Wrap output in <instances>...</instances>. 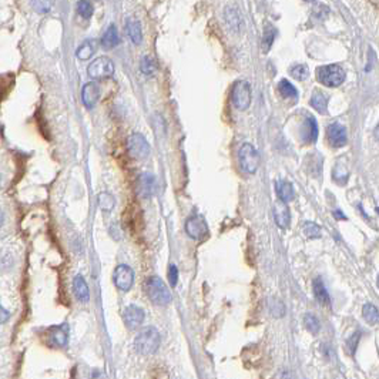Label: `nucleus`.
I'll list each match as a JSON object with an SVG mask.
<instances>
[{"instance_id":"obj_1","label":"nucleus","mask_w":379,"mask_h":379,"mask_svg":"<svg viewBox=\"0 0 379 379\" xmlns=\"http://www.w3.org/2000/svg\"><path fill=\"white\" fill-rule=\"evenodd\" d=\"M146 294L154 305H160V307H166L173 300L166 282L160 276L156 275L150 276L146 281Z\"/></svg>"},{"instance_id":"obj_2","label":"nucleus","mask_w":379,"mask_h":379,"mask_svg":"<svg viewBox=\"0 0 379 379\" xmlns=\"http://www.w3.org/2000/svg\"><path fill=\"white\" fill-rule=\"evenodd\" d=\"M160 344H161L160 334L153 326L143 329L134 340L135 349L141 355H154L158 351V348H160Z\"/></svg>"},{"instance_id":"obj_3","label":"nucleus","mask_w":379,"mask_h":379,"mask_svg":"<svg viewBox=\"0 0 379 379\" xmlns=\"http://www.w3.org/2000/svg\"><path fill=\"white\" fill-rule=\"evenodd\" d=\"M316 79L326 87H338L345 80V71L338 64H328L316 69Z\"/></svg>"},{"instance_id":"obj_4","label":"nucleus","mask_w":379,"mask_h":379,"mask_svg":"<svg viewBox=\"0 0 379 379\" xmlns=\"http://www.w3.org/2000/svg\"><path fill=\"white\" fill-rule=\"evenodd\" d=\"M238 158H240V166H241L244 173H257V170L260 167V154H258V151L255 150L253 144L244 143L241 146L240 151H238Z\"/></svg>"},{"instance_id":"obj_5","label":"nucleus","mask_w":379,"mask_h":379,"mask_svg":"<svg viewBox=\"0 0 379 379\" xmlns=\"http://www.w3.org/2000/svg\"><path fill=\"white\" fill-rule=\"evenodd\" d=\"M127 153L134 160H146L150 156L151 147L146 137L140 133H133L127 138Z\"/></svg>"},{"instance_id":"obj_6","label":"nucleus","mask_w":379,"mask_h":379,"mask_svg":"<svg viewBox=\"0 0 379 379\" xmlns=\"http://www.w3.org/2000/svg\"><path fill=\"white\" fill-rule=\"evenodd\" d=\"M231 102L237 110H247L251 104V86L245 80H238L231 90Z\"/></svg>"},{"instance_id":"obj_7","label":"nucleus","mask_w":379,"mask_h":379,"mask_svg":"<svg viewBox=\"0 0 379 379\" xmlns=\"http://www.w3.org/2000/svg\"><path fill=\"white\" fill-rule=\"evenodd\" d=\"M87 74L93 80L109 79L114 74V63L106 56L97 57L87 67Z\"/></svg>"},{"instance_id":"obj_8","label":"nucleus","mask_w":379,"mask_h":379,"mask_svg":"<svg viewBox=\"0 0 379 379\" xmlns=\"http://www.w3.org/2000/svg\"><path fill=\"white\" fill-rule=\"evenodd\" d=\"M113 281H114V285L117 287V290L127 293L131 290V287L134 284V271L126 264L117 265L114 269Z\"/></svg>"},{"instance_id":"obj_9","label":"nucleus","mask_w":379,"mask_h":379,"mask_svg":"<svg viewBox=\"0 0 379 379\" xmlns=\"http://www.w3.org/2000/svg\"><path fill=\"white\" fill-rule=\"evenodd\" d=\"M185 232L190 238L201 241L208 235V227L201 215H193L185 221Z\"/></svg>"},{"instance_id":"obj_10","label":"nucleus","mask_w":379,"mask_h":379,"mask_svg":"<svg viewBox=\"0 0 379 379\" xmlns=\"http://www.w3.org/2000/svg\"><path fill=\"white\" fill-rule=\"evenodd\" d=\"M157 188L156 177L150 173H143L135 182V193L140 198H150L154 196Z\"/></svg>"},{"instance_id":"obj_11","label":"nucleus","mask_w":379,"mask_h":379,"mask_svg":"<svg viewBox=\"0 0 379 379\" xmlns=\"http://www.w3.org/2000/svg\"><path fill=\"white\" fill-rule=\"evenodd\" d=\"M69 342V325L62 324L59 326H52L48 334V344L50 347L63 348Z\"/></svg>"},{"instance_id":"obj_12","label":"nucleus","mask_w":379,"mask_h":379,"mask_svg":"<svg viewBox=\"0 0 379 379\" xmlns=\"http://www.w3.org/2000/svg\"><path fill=\"white\" fill-rule=\"evenodd\" d=\"M272 213H274V220H275L276 225L279 228L285 229L290 227V224H291V213H290V208H288L285 201L278 198L275 203H274Z\"/></svg>"},{"instance_id":"obj_13","label":"nucleus","mask_w":379,"mask_h":379,"mask_svg":"<svg viewBox=\"0 0 379 379\" xmlns=\"http://www.w3.org/2000/svg\"><path fill=\"white\" fill-rule=\"evenodd\" d=\"M144 311L140 307L137 305H128L124 312H123V319H124V324L127 325V328L130 329H135L138 328L140 325L144 322Z\"/></svg>"},{"instance_id":"obj_14","label":"nucleus","mask_w":379,"mask_h":379,"mask_svg":"<svg viewBox=\"0 0 379 379\" xmlns=\"http://www.w3.org/2000/svg\"><path fill=\"white\" fill-rule=\"evenodd\" d=\"M326 135H328L329 144H331L332 147H335V149L344 147L347 144V130H345V127L341 126L338 123H334L331 126H328Z\"/></svg>"},{"instance_id":"obj_15","label":"nucleus","mask_w":379,"mask_h":379,"mask_svg":"<svg viewBox=\"0 0 379 379\" xmlns=\"http://www.w3.org/2000/svg\"><path fill=\"white\" fill-rule=\"evenodd\" d=\"M99 99H100L99 84H96L94 81H90V83L84 84L83 90H81V100H83L84 106L88 109H93L99 102Z\"/></svg>"},{"instance_id":"obj_16","label":"nucleus","mask_w":379,"mask_h":379,"mask_svg":"<svg viewBox=\"0 0 379 379\" xmlns=\"http://www.w3.org/2000/svg\"><path fill=\"white\" fill-rule=\"evenodd\" d=\"M73 293L80 302H87L90 300V290L88 285L81 275H76L73 279Z\"/></svg>"},{"instance_id":"obj_17","label":"nucleus","mask_w":379,"mask_h":379,"mask_svg":"<svg viewBox=\"0 0 379 379\" xmlns=\"http://www.w3.org/2000/svg\"><path fill=\"white\" fill-rule=\"evenodd\" d=\"M126 33L128 36V39L131 40V43L138 46L141 44L143 41V32H141V24L138 20L134 19H128L126 23Z\"/></svg>"},{"instance_id":"obj_18","label":"nucleus","mask_w":379,"mask_h":379,"mask_svg":"<svg viewBox=\"0 0 379 379\" xmlns=\"http://www.w3.org/2000/svg\"><path fill=\"white\" fill-rule=\"evenodd\" d=\"M275 191L278 198L285 201V203H290L295 198V191H294L293 184L285 181V180H278L275 182Z\"/></svg>"},{"instance_id":"obj_19","label":"nucleus","mask_w":379,"mask_h":379,"mask_svg":"<svg viewBox=\"0 0 379 379\" xmlns=\"http://www.w3.org/2000/svg\"><path fill=\"white\" fill-rule=\"evenodd\" d=\"M119 43H120V37H119V33H117V27L111 23L110 26L106 29L103 37H102V46H103L104 49H113V48H116Z\"/></svg>"},{"instance_id":"obj_20","label":"nucleus","mask_w":379,"mask_h":379,"mask_svg":"<svg viewBox=\"0 0 379 379\" xmlns=\"http://www.w3.org/2000/svg\"><path fill=\"white\" fill-rule=\"evenodd\" d=\"M312 290H314V295H315L316 301H318L319 304H322V305H329L331 298H329V294L326 291V288H325V285L321 278H315V279H314V282H312Z\"/></svg>"},{"instance_id":"obj_21","label":"nucleus","mask_w":379,"mask_h":379,"mask_svg":"<svg viewBox=\"0 0 379 379\" xmlns=\"http://www.w3.org/2000/svg\"><path fill=\"white\" fill-rule=\"evenodd\" d=\"M224 19H225V22L228 24L229 29H232L234 32H238V30H240L243 20H241V16H240L238 10H235V9L232 8H227L224 10Z\"/></svg>"},{"instance_id":"obj_22","label":"nucleus","mask_w":379,"mask_h":379,"mask_svg":"<svg viewBox=\"0 0 379 379\" xmlns=\"http://www.w3.org/2000/svg\"><path fill=\"white\" fill-rule=\"evenodd\" d=\"M311 106H312L318 113L325 114V113H326V107H328V97H326V94H324L321 90H315V91L312 93V97H311Z\"/></svg>"},{"instance_id":"obj_23","label":"nucleus","mask_w":379,"mask_h":379,"mask_svg":"<svg viewBox=\"0 0 379 379\" xmlns=\"http://www.w3.org/2000/svg\"><path fill=\"white\" fill-rule=\"evenodd\" d=\"M304 138H305V141L308 143H315L316 138H318V124H316V120L312 116H309L307 121H305Z\"/></svg>"},{"instance_id":"obj_24","label":"nucleus","mask_w":379,"mask_h":379,"mask_svg":"<svg viewBox=\"0 0 379 379\" xmlns=\"http://www.w3.org/2000/svg\"><path fill=\"white\" fill-rule=\"evenodd\" d=\"M96 50H97V46H96L94 40H87L84 41L76 52V56L79 57L80 60H88L91 56L94 55Z\"/></svg>"},{"instance_id":"obj_25","label":"nucleus","mask_w":379,"mask_h":379,"mask_svg":"<svg viewBox=\"0 0 379 379\" xmlns=\"http://www.w3.org/2000/svg\"><path fill=\"white\" fill-rule=\"evenodd\" d=\"M362 315L369 325L379 324V309L372 304H365L362 308Z\"/></svg>"},{"instance_id":"obj_26","label":"nucleus","mask_w":379,"mask_h":379,"mask_svg":"<svg viewBox=\"0 0 379 379\" xmlns=\"http://www.w3.org/2000/svg\"><path fill=\"white\" fill-rule=\"evenodd\" d=\"M275 34L276 30L271 26H267L265 30H264V34H262V40H261V49L264 53H268L269 49L272 48V43L275 40Z\"/></svg>"},{"instance_id":"obj_27","label":"nucleus","mask_w":379,"mask_h":379,"mask_svg":"<svg viewBox=\"0 0 379 379\" xmlns=\"http://www.w3.org/2000/svg\"><path fill=\"white\" fill-rule=\"evenodd\" d=\"M140 69H141L143 74L147 76V77H151L156 74L158 66L157 62L151 57V56H144L141 59V63H140Z\"/></svg>"},{"instance_id":"obj_28","label":"nucleus","mask_w":379,"mask_h":379,"mask_svg":"<svg viewBox=\"0 0 379 379\" xmlns=\"http://www.w3.org/2000/svg\"><path fill=\"white\" fill-rule=\"evenodd\" d=\"M278 91L284 99H297L298 97V90L288 81V80L282 79L278 84Z\"/></svg>"},{"instance_id":"obj_29","label":"nucleus","mask_w":379,"mask_h":379,"mask_svg":"<svg viewBox=\"0 0 379 379\" xmlns=\"http://www.w3.org/2000/svg\"><path fill=\"white\" fill-rule=\"evenodd\" d=\"M97 201H99V207L106 211V213H110L113 211V208L116 206V200L111 196L110 193H100L97 196Z\"/></svg>"},{"instance_id":"obj_30","label":"nucleus","mask_w":379,"mask_h":379,"mask_svg":"<svg viewBox=\"0 0 379 379\" xmlns=\"http://www.w3.org/2000/svg\"><path fill=\"white\" fill-rule=\"evenodd\" d=\"M290 74H291L295 80L302 81V80H305L308 77V67H307L305 64H295V66H293V67L290 69Z\"/></svg>"},{"instance_id":"obj_31","label":"nucleus","mask_w":379,"mask_h":379,"mask_svg":"<svg viewBox=\"0 0 379 379\" xmlns=\"http://www.w3.org/2000/svg\"><path fill=\"white\" fill-rule=\"evenodd\" d=\"M77 12H79V15L83 19H90V17L93 16L94 8H93V5L88 0H80L79 3H77Z\"/></svg>"},{"instance_id":"obj_32","label":"nucleus","mask_w":379,"mask_h":379,"mask_svg":"<svg viewBox=\"0 0 379 379\" xmlns=\"http://www.w3.org/2000/svg\"><path fill=\"white\" fill-rule=\"evenodd\" d=\"M304 324H305V328H307L311 334L316 335V334L319 332V321L316 319L315 315L307 314V315L304 316Z\"/></svg>"},{"instance_id":"obj_33","label":"nucleus","mask_w":379,"mask_h":379,"mask_svg":"<svg viewBox=\"0 0 379 379\" xmlns=\"http://www.w3.org/2000/svg\"><path fill=\"white\" fill-rule=\"evenodd\" d=\"M304 234L308 238H319L321 237V227L316 225L315 222H305L304 224Z\"/></svg>"},{"instance_id":"obj_34","label":"nucleus","mask_w":379,"mask_h":379,"mask_svg":"<svg viewBox=\"0 0 379 379\" xmlns=\"http://www.w3.org/2000/svg\"><path fill=\"white\" fill-rule=\"evenodd\" d=\"M334 180L335 181L341 182V184H344V182H347L348 180V170L347 167L344 166L342 163H338L335 168H334Z\"/></svg>"},{"instance_id":"obj_35","label":"nucleus","mask_w":379,"mask_h":379,"mask_svg":"<svg viewBox=\"0 0 379 379\" xmlns=\"http://www.w3.org/2000/svg\"><path fill=\"white\" fill-rule=\"evenodd\" d=\"M33 8L37 13H48L52 9V0H33Z\"/></svg>"},{"instance_id":"obj_36","label":"nucleus","mask_w":379,"mask_h":379,"mask_svg":"<svg viewBox=\"0 0 379 379\" xmlns=\"http://www.w3.org/2000/svg\"><path fill=\"white\" fill-rule=\"evenodd\" d=\"M359 332H355L347 342V348H348V352L351 354V355H354L356 351V345H358V341H359Z\"/></svg>"},{"instance_id":"obj_37","label":"nucleus","mask_w":379,"mask_h":379,"mask_svg":"<svg viewBox=\"0 0 379 379\" xmlns=\"http://www.w3.org/2000/svg\"><path fill=\"white\" fill-rule=\"evenodd\" d=\"M168 279H170V285L171 287H175L177 282H178V269H177V267L174 264H171L170 268H168Z\"/></svg>"},{"instance_id":"obj_38","label":"nucleus","mask_w":379,"mask_h":379,"mask_svg":"<svg viewBox=\"0 0 379 379\" xmlns=\"http://www.w3.org/2000/svg\"><path fill=\"white\" fill-rule=\"evenodd\" d=\"M8 316H9V312L6 311L5 308H2V322L5 324L6 322V319H8Z\"/></svg>"},{"instance_id":"obj_39","label":"nucleus","mask_w":379,"mask_h":379,"mask_svg":"<svg viewBox=\"0 0 379 379\" xmlns=\"http://www.w3.org/2000/svg\"><path fill=\"white\" fill-rule=\"evenodd\" d=\"M334 215H335V217H338V218H342V220H345V218H347V217H345L344 214H341L338 210H337V211L334 213Z\"/></svg>"},{"instance_id":"obj_40","label":"nucleus","mask_w":379,"mask_h":379,"mask_svg":"<svg viewBox=\"0 0 379 379\" xmlns=\"http://www.w3.org/2000/svg\"><path fill=\"white\" fill-rule=\"evenodd\" d=\"M375 137L378 138V141H379V124H378V127H376V130H375Z\"/></svg>"},{"instance_id":"obj_41","label":"nucleus","mask_w":379,"mask_h":379,"mask_svg":"<svg viewBox=\"0 0 379 379\" xmlns=\"http://www.w3.org/2000/svg\"><path fill=\"white\" fill-rule=\"evenodd\" d=\"M305 2H314V0H305Z\"/></svg>"},{"instance_id":"obj_42","label":"nucleus","mask_w":379,"mask_h":379,"mask_svg":"<svg viewBox=\"0 0 379 379\" xmlns=\"http://www.w3.org/2000/svg\"><path fill=\"white\" fill-rule=\"evenodd\" d=\"M378 287H379V275H378Z\"/></svg>"}]
</instances>
